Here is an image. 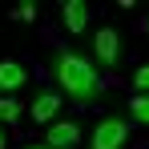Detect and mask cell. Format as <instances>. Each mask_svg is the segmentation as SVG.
Segmentation results:
<instances>
[{"label": "cell", "mask_w": 149, "mask_h": 149, "mask_svg": "<svg viewBox=\"0 0 149 149\" xmlns=\"http://www.w3.org/2000/svg\"><path fill=\"white\" fill-rule=\"evenodd\" d=\"M12 20H36V4H24V8H16V12H12Z\"/></svg>", "instance_id": "8fae6325"}, {"label": "cell", "mask_w": 149, "mask_h": 149, "mask_svg": "<svg viewBox=\"0 0 149 149\" xmlns=\"http://www.w3.org/2000/svg\"><path fill=\"white\" fill-rule=\"evenodd\" d=\"M61 16H65L69 36H85V28H89V20H93V12H89L85 0H65V4H61Z\"/></svg>", "instance_id": "5b68a950"}, {"label": "cell", "mask_w": 149, "mask_h": 149, "mask_svg": "<svg viewBox=\"0 0 149 149\" xmlns=\"http://www.w3.org/2000/svg\"><path fill=\"white\" fill-rule=\"evenodd\" d=\"M24 85H28V73H24V65H16V61H0V93L24 89Z\"/></svg>", "instance_id": "52a82bcc"}, {"label": "cell", "mask_w": 149, "mask_h": 149, "mask_svg": "<svg viewBox=\"0 0 149 149\" xmlns=\"http://www.w3.org/2000/svg\"><path fill=\"white\" fill-rule=\"evenodd\" d=\"M0 121H4V125H16V121H20V105H16L12 97H0Z\"/></svg>", "instance_id": "9c48e42d"}, {"label": "cell", "mask_w": 149, "mask_h": 149, "mask_svg": "<svg viewBox=\"0 0 149 149\" xmlns=\"http://www.w3.org/2000/svg\"><path fill=\"white\" fill-rule=\"evenodd\" d=\"M65 105V97H61V89H40L36 93V101H32V121H52L56 117V109Z\"/></svg>", "instance_id": "8992f818"}, {"label": "cell", "mask_w": 149, "mask_h": 149, "mask_svg": "<svg viewBox=\"0 0 149 149\" xmlns=\"http://www.w3.org/2000/svg\"><path fill=\"white\" fill-rule=\"evenodd\" d=\"M145 32H149V20H145Z\"/></svg>", "instance_id": "5bb4252c"}, {"label": "cell", "mask_w": 149, "mask_h": 149, "mask_svg": "<svg viewBox=\"0 0 149 149\" xmlns=\"http://www.w3.org/2000/svg\"><path fill=\"white\" fill-rule=\"evenodd\" d=\"M0 149H4V133H0Z\"/></svg>", "instance_id": "7c38bea8"}, {"label": "cell", "mask_w": 149, "mask_h": 149, "mask_svg": "<svg viewBox=\"0 0 149 149\" xmlns=\"http://www.w3.org/2000/svg\"><path fill=\"white\" fill-rule=\"evenodd\" d=\"M129 133H133L129 117H121V113H109V117H101V121H97L93 137H89V149H125Z\"/></svg>", "instance_id": "7a4b0ae2"}, {"label": "cell", "mask_w": 149, "mask_h": 149, "mask_svg": "<svg viewBox=\"0 0 149 149\" xmlns=\"http://www.w3.org/2000/svg\"><path fill=\"white\" fill-rule=\"evenodd\" d=\"M52 73H56V89L61 97L73 101V105H89V101L101 93V77H97V65L77 49H61L56 61H52Z\"/></svg>", "instance_id": "6da1fadb"}, {"label": "cell", "mask_w": 149, "mask_h": 149, "mask_svg": "<svg viewBox=\"0 0 149 149\" xmlns=\"http://www.w3.org/2000/svg\"><path fill=\"white\" fill-rule=\"evenodd\" d=\"M89 61H97V65H117L121 61V32L117 28H97L93 36H89Z\"/></svg>", "instance_id": "3957f363"}, {"label": "cell", "mask_w": 149, "mask_h": 149, "mask_svg": "<svg viewBox=\"0 0 149 149\" xmlns=\"http://www.w3.org/2000/svg\"><path fill=\"white\" fill-rule=\"evenodd\" d=\"M28 149H36V145H28ZM45 149H49V145H45Z\"/></svg>", "instance_id": "4fadbf2b"}, {"label": "cell", "mask_w": 149, "mask_h": 149, "mask_svg": "<svg viewBox=\"0 0 149 149\" xmlns=\"http://www.w3.org/2000/svg\"><path fill=\"white\" fill-rule=\"evenodd\" d=\"M129 117L137 125H149V97H133L129 101Z\"/></svg>", "instance_id": "ba28073f"}, {"label": "cell", "mask_w": 149, "mask_h": 149, "mask_svg": "<svg viewBox=\"0 0 149 149\" xmlns=\"http://www.w3.org/2000/svg\"><path fill=\"white\" fill-rule=\"evenodd\" d=\"M45 141H49V149H77L81 145V125L77 121H52L45 129Z\"/></svg>", "instance_id": "277c9868"}, {"label": "cell", "mask_w": 149, "mask_h": 149, "mask_svg": "<svg viewBox=\"0 0 149 149\" xmlns=\"http://www.w3.org/2000/svg\"><path fill=\"white\" fill-rule=\"evenodd\" d=\"M133 89H137V93H149V65L133 73Z\"/></svg>", "instance_id": "30bf717a"}]
</instances>
